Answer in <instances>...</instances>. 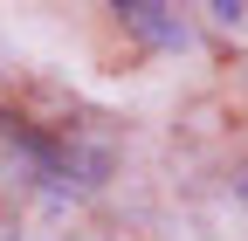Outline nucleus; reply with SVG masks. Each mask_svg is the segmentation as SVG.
Listing matches in <instances>:
<instances>
[{"label": "nucleus", "instance_id": "nucleus-1", "mask_svg": "<svg viewBox=\"0 0 248 241\" xmlns=\"http://www.w3.org/2000/svg\"><path fill=\"white\" fill-rule=\"evenodd\" d=\"M117 14H124V28H131V35L159 42V48H186V21H179L172 7H117Z\"/></svg>", "mask_w": 248, "mask_h": 241}, {"label": "nucleus", "instance_id": "nucleus-2", "mask_svg": "<svg viewBox=\"0 0 248 241\" xmlns=\"http://www.w3.org/2000/svg\"><path fill=\"white\" fill-rule=\"evenodd\" d=\"M241 200H248V179H241Z\"/></svg>", "mask_w": 248, "mask_h": 241}]
</instances>
